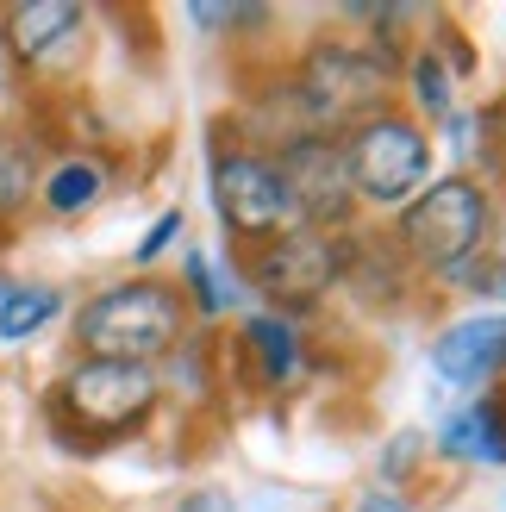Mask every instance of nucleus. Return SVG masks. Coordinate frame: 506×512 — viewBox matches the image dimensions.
<instances>
[{
    "instance_id": "12",
    "label": "nucleus",
    "mask_w": 506,
    "mask_h": 512,
    "mask_svg": "<svg viewBox=\"0 0 506 512\" xmlns=\"http://www.w3.org/2000/svg\"><path fill=\"white\" fill-rule=\"evenodd\" d=\"M100 188H107V175H100V163H88V157H69V163H57V169H50L44 175V207L50 213H88L94 207V200H100Z\"/></svg>"
},
{
    "instance_id": "3",
    "label": "nucleus",
    "mask_w": 506,
    "mask_h": 512,
    "mask_svg": "<svg viewBox=\"0 0 506 512\" xmlns=\"http://www.w3.org/2000/svg\"><path fill=\"white\" fill-rule=\"evenodd\" d=\"M400 244L419 269L432 275H457L469 269L488 244V194L469 175H444V182L419 188L400 207Z\"/></svg>"
},
{
    "instance_id": "5",
    "label": "nucleus",
    "mask_w": 506,
    "mask_h": 512,
    "mask_svg": "<svg viewBox=\"0 0 506 512\" xmlns=\"http://www.w3.org/2000/svg\"><path fill=\"white\" fill-rule=\"evenodd\" d=\"M213 207L225 219V232H238L250 244L300 232V207L282 182V169L269 157H250V150H219L213 157Z\"/></svg>"
},
{
    "instance_id": "18",
    "label": "nucleus",
    "mask_w": 506,
    "mask_h": 512,
    "mask_svg": "<svg viewBox=\"0 0 506 512\" xmlns=\"http://www.w3.org/2000/svg\"><path fill=\"white\" fill-rule=\"evenodd\" d=\"M188 275H194L200 313H219V306H225V294H219V281H213V269H207V256H188Z\"/></svg>"
},
{
    "instance_id": "2",
    "label": "nucleus",
    "mask_w": 506,
    "mask_h": 512,
    "mask_svg": "<svg viewBox=\"0 0 506 512\" xmlns=\"http://www.w3.org/2000/svg\"><path fill=\"white\" fill-rule=\"evenodd\" d=\"M157 406V375L138 363H100L82 356L50 394V419H57L63 438L75 444H113L125 431H138Z\"/></svg>"
},
{
    "instance_id": "14",
    "label": "nucleus",
    "mask_w": 506,
    "mask_h": 512,
    "mask_svg": "<svg viewBox=\"0 0 506 512\" xmlns=\"http://www.w3.org/2000/svg\"><path fill=\"white\" fill-rule=\"evenodd\" d=\"M38 188V163H32V144H19L0 132V219H13Z\"/></svg>"
},
{
    "instance_id": "9",
    "label": "nucleus",
    "mask_w": 506,
    "mask_h": 512,
    "mask_svg": "<svg viewBox=\"0 0 506 512\" xmlns=\"http://www.w3.org/2000/svg\"><path fill=\"white\" fill-rule=\"evenodd\" d=\"M432 369L444 381H494L506 369V313H475L463 325H450L432 344Z\"/></svg>"
},
{
    "instance_id": "19",
    "label": "nucleus",
    "mask_w": 506,
    "mask_h": 512,
    "mask_svg": "<svg viewBox=\"0 0 506 512\" xmlns=\"http://www.w3.org/2000/svg\"><path fill=\"white\" fill-rule=\"evenodd\" d=\"M175 512H238V506H232V494H213V488H200V494H188V500L175 506Z\"/></svg>"
},
{
    "instance_id": "10",
    "label": "nucleus",
    "mask_w": 506,
    "mask_h": 512,
    "mask_svg": "<svg viewBox=\"0 0 506 512\" xmlns=\"http://www.w3.org/2000/svg\"><path fill=\"white\" fill-rule=\"evenodd\" d=\"M0 25H7V44L19 63L50 69L75 44V32H82V7L75 0H25V7L0 13Z\"/></svg>"
},
{
    "instance_id": "15",
    "label": "nucleus",
    "mask_w": 506,
    "mask_h": 512,
    "mask_svg": "<svg viewBox=\"0 0 506 512\" xmlns=\"http://www.w3.org/2000/svg\"><path fill=\"white\" fill-rule=\"evenodd\" d=\"M57 319V294L50 288H19V294H7L0 300V338H32L38 325H50Z\"/></svg>"
},
{
    "instance_id": "7",
    "label": "nucleus",
    "mask_w": 506,
    "mask_h": 512,
    "mask_svg": "<svg viewBox=\"0 0 506 512\" xmlns=\"http://www.w3.org/2000/svg\"><path fill=\"white\" fill-rule=\"evenodd\" d=\"M338 275H344V244L332 232H313V225H300L288 238H269L250 256V281L275 306H313Z\"/></svg>"
},
{
    "instance_id": "8",
    "label": "nucleus",
    "mask_w": 506,
    "mask_h": 512,
    "mask_svg": "<svg viewBox=\"0 0 506 512\" xmlns=\"http://www.w3.org/2000/svg\"><path fill=\"white\" fill-rule=\"evenodd\" d=\"M275 169H282V182H288L294 207H300V225H313V232L344 225L350 207H357V188H350V169H344V144L338 138H325V132L294 138Z\"/></svg>"
},
{
    "instance_id": "17",
    "label": "nucleus",
    "mask_w": 506,
    "mask_h": 512,
    "mask_svg": "<svg viewBox=\"0 0 506 512\" xmlns=\"http://www.w3.org/2000/svg\"><path fill=\"white\" fill-rule=\"evenodd\" d=\"M175 238H182V213H163L157 225H150V238L138 244V263H157V256H163Z\"/></svg>"
},
{
    "instance_id": "20",
    "label": "nucleus",
    "mask_w": 506,
    "mask_h": 512,
    "mask_svg": "<svg viewBox=\"0 0 506 512\" xmlns=\"http://www.w3.org/2000/svg\"><path fill=\"white\" fill-rule=\"evenodd\" d=\"M357 512H407V506H400V494L375 488V494H363V500H357Z\"/></svg>"
},
{
    "instance_id": "13",
    "label": "nucleus",
    "mask_w": 506,
    "mask_h": 512,
    "mask_svg": "<svg viewBox=\"0 0 506 512\" xmlns=\"http://www.w3.org/2000/svg\"><path fill=\"white\" fill-rule=\"evenodd\" d=\"M244 344H250V356L263 363L269 381H288V375L300 369V338H294V325H288V319H275V313L250 319V325H244Z\"/></svg>"
},
{
    "instance_id": "16",
    "label": "nucleus",
    "mask_w": 506,
    "mask_h": 512,
    "mask_svg": "<svg viewBox=\"0 0 506 512\" xmlns=\"http://www.w3.org/2000/svg\"><path fill=\"white\" fill-rule=\"evenodd\" d=\"M413 88H419V113L450 119V75H444V57H438V50H425V57L413 63Z\"/></svg>"
},
{
    "instance_id": "6",
    "label": "nucleus",
    "mask_w": 506,
    "mask_h": 512,
    "mask_svg": "<svg viewBox=\"0 0 506 512\" xmlns=\"http://www.w3.org/2000/svg\"><path fill=\"white\" fill-rule=\"evenodd\" d=\"M300 100L319 125L369 119L388 100V50L363 44H313V57L300 63Z\"/></svg>"
},
{
    "instance_id": "4",
    "label": "nucleus",
    "mask_w": 506,
    "mask_h": 512,
    "mask_svg": "<svg viewBox=\"0 0 506 512\" xmlns=\"http://www.w3.org/2000/svg\"><path fill=\"white\" fill-rule=\"evenodd\" d=\"M344 169L350 188L369 207H407V200L425 188V169H432V144L413 119L400 113H369L344 132Z\"/></svg>"
},
{
    "instance_id": "1",
    "label": "nucleus",
    "mask_w": 506,
    "mask_h": 512,
    "mask_svg": "<svg viewBox=\"0 0 506 512\" xmlns=\"http://www.w3.org/2000/svg\"><path fill=\"white\" fill-rule=\"evenodd\" d=\"M182 294L163 288V281H119V288L94 294L75 319V344L100 363H138L150 369L157 356H169L182 344Z\"/></svg>"
},
{
    "instance_id": "11",
    "label": "nucleus",
    "mask_w": 506,
    "mask_h": 512,
    "mask_svg": "<svg viewBox=\"0 0 506 512\" xmlns=\"http://www.w3.org/2000/svg\"><path fill=\"white\" fill-rule=\"evenodd\" d=\"M444 450L450 456H463V463H488L500 469L506 463V400H475L469 413H457L444 425Z\"/></svg>"
}]
</instances>
